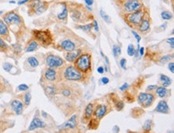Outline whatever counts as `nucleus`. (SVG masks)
<instances>
[{
  "label": "nucleus",
  "mask_w": 174,
  "mask_h": 133,
  "mask_svg": "<svg viewBox=\"0 0 174 133\" xmlns=\"http://www.w3.org/2000/svg\"><path fill=\"white\" fill-rule=\"evenodd\" d=\"M77 68L82 72H87L91 66V56L87 54L82 55L78 57L75 62Z\"/></svg>",
  "instance_id": "obj_1"
},
{
  "label": "nucleus",
  "mask_w": 174,
  "mask_h": 133,
  "mask_svg": "<svg viewBox=\"0 0 174 133\" xmlns=\"http://www.w3.org/2000/svg\"><path fill=\"white\" fill-rule=\"evenodd\" d=\"M64 77L67 80L76 81L80 80L82 79L81 72L73 66H69L67 67L64 72Z\"/></svg>",
  "instance_id": "obj_2"
},
{
  "label": "nucleus",
  "mask_w": 174,
  "mask_h": 133,
  "mask_svg": "<svg viewBox=\"0 0 174 133\" xmlns=\"http://www.w3.org/2000/svg\"><path fill=\"white\" fill-rule=\"evenodd\" d=\"M34 35L36 39L41 42L42 43L46 45H49L51 43L52 39L48 31H35Z\"/></svg>",
  "instance_id": "obj_3"
},
{
  "label": "nucleus",
  "mask_w": 174,
  "mask_h": 133,
  "mask_svg": "<svg viewBox=\"0 0 174 133\" xmlns=\"http://www.w3.org/2000/svg\"><path fill=\"white\" fill-rule=\"evenodd\" d=\"M154 100V96L151 93L142 92L138 95V102L141 106H143L144 108H149V106L152 105Z\"/></svg>",
  "instance_id": "obj_4"
},
{
  "label": "nucleus",
  "mask_w": 174,
  "mask_h": 133,
  "mask_svg": "<svg viewBox=\"0 0 174 133\" xmlns=\"http://www.w3.org/2000/svg\"><path fill=\"white\" fill-rule=\"evenodd\" d=\"M144 14V11L140 9L138 11L130 13L127 16V20L130 23H133L134 25H140L141 21L143 20Z\"/></svg>",
  "instance_id": "obj_5"
},
{
  "label": "nucleus",
  "mask_w": 174,
  "mask_h": 133,
  "mask_svg": "<svg viewBox=\"0 0 174 133\" xmlns=\"http://www.w3.org/2000/svg\"><path fill=\"white\" fill-rule=\"evenodd\" d=\"M46 62H47V66L49 67H51V68L59 67V66H61L64 64V59H63L57 56H54V55H50V56H47Z\"/></svg>",
  "instance_id": "obj_6"
},
{
  "label": "nucleus",
  "mask_w": 174,
  "mask_h": 133,
  "mask_svg": "<svg viewBox=\"0 0 174 133\" xmlns=\"http://www.w3.org/2000/svg\"><path fill=\"white\" fill-rule=\"evenodd\" d=\"M3 20L8 25H12V24H20L21 23V19L18 14L14 12V11H11L8 12L4 15Z\"/></svg>",
  "instance_id": "obj_7"
},
{
  "label": "nucleus",
  "mask_w": 174,
  "mask_h": 133,
  "mask_svg": "<svg viewBox=\"0 0 174 133\" xmlns=\"http://www.w3.org/2000/svg\"><path fill=\"white\" fill-rule=\"evenodd\" d=\"M141 3L139 0H128L124 3V10L127 12L132 13L134 11H136L141 8Z\"/></svg>",
  "instance_id": "obj_8"
},
{
  "label": "nucleus",
  "mask_w": 174,
  "mask_h": 133,
  "mask_svg": "<svg viewBox=\"0 0 174 133\" xmlns=\"http://www.w3.org/2000/svg\"><path fill=\"white\" fill-rule=\"evenodd\" d=\"M30 7L36 14H42L43 12H44L46 10L44 3L41 2L40 0H34L32 3H30Z\"/></svg>",
  "instance_id": "obj_9"
},
{
  "label": "nucleus",
  "mask_w": 174,
  "mask_h": 133,
  "mask_svg": "<svg viewBox=\"0 0 174 133\" xmlns=\"http://www.w3.org/2000/svg\"><path fill=\"white\" fill-rule=\"evenodd\" d=\"M45 126H46V124L43 120H41L39 118H34L30 124L28 131H33L35 129H37V128H45Z\"/></svg>",
  "instance_id": "obj_10"
},
{
  "label": "nucleus",
  "mask_w": 174,
  "mask_h": 133,
  "mask_svg": "<svg viewBox=\"0 0 174 133\" xmlns=\"http://www.w3.org/2000/svg\"><path fill=\"white\" fill-rule=\"evenodd\" d=\"M75 126H76V116L74 115L67 122L64 123V124L61 125L59 129L64 130V129H67V128H75Z\"/></svg>",
  "instance_id": "obj_11"
},
{
  "label": "nucleus",
  "mask_w": 174,
  "mask_h": 133,
  "mask_svg": "<svg viewBox=\"0 0 174 133\" xmlns=\"http://www.w3.org/2000/svg\"><path fill=\"white\" fill-rule=\"evenodd\" d=\"M155 111H157V112H160V113H169V108L165 100H160V102L158 103V104L157 106L156 109H155Z\"/></svg>",
  "instance_id": "obj_12"
},
{
  "label": "nucleus",
  "mask_w": 174,
  "mask_h": 133,
  "mask_svg": "<svg viewBox=\"0 0 174 133\" xmlns=\"http://www.w3.org/2000/svg\"><path fill=\"white\" fill-rule=\"evenodd\" d=\"M80 53H81V51L80 50H73L72 51H68L65 55V59L68 62H74L75 61L78 59V57L80 56Z\"/></svg>",
  "instance_id": "obj_13"
},
{
  "label": "nucleus",
  "mask_w": 174,
  "mask_h": 133,
  "mask_svg": "<svg viewBox=\"0 0 174 133\" xmlns=\"http://www.w3.org/2000/svg\"><path fill=\"white\" fill-rule=\"evenodd\" d=\"M11 108L14 110V111L17 115H21L22 113V110H23V105L22 103L20 102V100H13L11 103Z\"/></svg>",
  "instance_id": "obj_14"
},
{
  "label": "nucleus",
  "mask_w": 174,
  "mask_h": 133,
  "mask_svg": "<svg viewBox=\"0 0 174 133\" xmlns=\"http://www.w3.org/2000/svg\"><path fill=\"white\" fill-rule=\"evenodd\" d=\"M61 47L64 50L67 51H72L75 50V45L72 41L67 39V40H64L63 42H61Z\"/></svg>",
  "instance_id": "obj_15"
},
{
  "label": "nucleus",
  "mask_w": 174,
  "mask_h": 133,
  "mask_svg": "<svg viewBox=\"0 0 174 133\" xmlns=\"http://www.w3.org/2000/svg\"><path fill=\"white\" fill-rule=\"evenodd\" d=\"M107 112V107L105 105H100L98 106L95 111V116L96 117L97 119H101L105 114Z\"/></svg>",
  "instance_id": "obj_16"
},
{
  "label": "nucleus",
  "mask_w": 174,
  "mask_h": 133,
  "mask_svg": "<svg viewBox=\"0 0 174 133\" xmlns=\"http://www.w3.org/2000/svg\"><path fill=\"white\" fill-rule=\"evenodd\" d=\"M45 78L47 80L54 81L56 79V72L53 68H48L45 72Z\"/></svg>",
  "instance_id": "obj_17"
},
{
  "label": "nucleus",
  "mask_w": 174,
  "mask_h": 133,
  "mask_svg": "<svg viewBox=\"0 0 174 133\" xmlns=\"http://www.w3.org/2000/svg\"><path fill=\"white\" fill-rule=\"evenodd\" d=\"M149 28H150V22H149V20H143L140 23V26H139V31L144 33V32L149 31Z\"/></svg>",
  "instance_id": "obj_18"
},
{
  "label": "nucleus",
  "mask_w": 174,
  "mask_h": 133,
  "mask_svg": "<svg viewBox=\"0 0 174 133\" xmlns=\"http://www.w3.org/2000/svg\"><path fill=\"white\" fill-rule=\"evenodd\" d=\"M160 83L162 84L163 87H169L171 84V79L169 78L168 76H166L165 75H160Z\"/></svg>",
  "instance_id": "obj_19"
},
{
  "label": "nucleus",
  "mask_w": 174,
  "mask_h": 133,
  "mask_svg": "<svg viewBox=\"0 0 174 133\" xmlns=\"http://www.w3.org/2000/svg\"><path fill=\"white\" fill-rule=\"evenodd\" d=\"M157 94L160 98L165 97L168 94V90L166 89L165 87H157Z\"/></svg>",
  "instance_id": "obj_20"
},
{
  "label": "nucleus",
  "mask_w": 174,
  "mask_h": 133,
  "mask_svg": "<svg viewBox=\"0 0 174 133\" xmlns=\"http://www.w3.org/2000/svg\"><path fill=\"white\" fill-rule=\"evenodd\" d=\"M0 35L3 36L8 35V28L3 20H0Z\"/></svg>",
  "instance_id": "obj_21"
},
{
  "label": "nucleus",
  "mask_w": 174,
  "mask_h": 133,
  "mask_svg": "<svg viewBox=\"0 0 174 133\" xmlns=\"http://www.w3.org/2000/svg\"><path fill=\"white\" fill-rule=\"evenodd\" d=\"M93 112V104L92 103H88L85 108V117L87 119H89L91 116Z\"/></svg>",
  "instance_id": "obj_22"
},
{
  "label": "nucleus",
  "mask_w": 174,
  "mask_h": 133,
  "mask_svg": "<svg viewBox=\"0 0 174 133\" xmlns=\"http://www.w3.org/2000/svg\"><path fill=\"white\" fill-rule=\"evenodd\" d=\"M67 17V7L66 5H63V11H61V13L58 14V19L59 20H64Z\"/></svg>",
  "instance_id": "obj_23"
},
{
  "label": "nucleus",
  "mask_w": 174,
  "mask_h": 133,
  "mask_svg": "<svg viewBox=\"0 0 174 133\" xmlns=\"http://www.w3.org/2000/svg\"><path fill=\"white\" fill-rule=\"evenodd\" d=\"M37 47H38V43H36V41H31L28 44V47H27V49H26V51L27 52H31V51H36L37 49Z\"/></svg>",
  "instance_id": "obj_24"
},
{
  "label": "nucleus",
  "mask_w": 174,
  "mask_h": 133,
  "mask_svg": "<svg viewBox=\"0 0 174 133\" xmlns=\"http://www.w3.org/2000/svg\"><path fill=\"white\" fill-rule=\"evenodd\" d=\"M28 63L31 67H37L39 66V60L36 57H29L28 59Z\"/></svg>",
  "instance_id": "obj_25"
},
{
  "label": "nucleus",
  "mask_w": 174,
  "mask_h": 133,
  "mask_svg": "<svg viewBox=\"0 0 174 133\" xmlns=\"http://www.w3.org/2000/svg\"><path fill=\"white\" fill-rule=\"evenodd\" d=\"M99 14H100V16L102 17V19L104 20V22H106L107 23H111V22H112L111 18L109 17V15H108V14H106V12H104L103 10H100V11H99Z\"/></svg>",
  "instance_id": "obj_26"
},
{
  "label": "nucleus",
  "mask_w": 174,
  "mask_h": 133,
  "mask_svg": "<svg viewBox=\"0 0 174 133\" xmlns=\"http://www.w3.org/2000/svg\"><path fill=\"white\" fill-rule=\"evenodd\" d=\"M161 17H162L163 20H169L173 18V14H172L171 12H169V11H164L161 12Z\"/></svg>",
  "instance_id": "obj_27"
},
{
  "label": "nucleus",
  "mask_w": 174,
  "mask_h": 133,
  "mask_svg": "<svg viewBox=\"0 0 174 133\" xmlns=\"http://www.w3.org/2000/svg\"><path fill=\"white\" fill-rule=\"evenodd\" d=\"M112 53H113L114 57L116 58L117 56H120L121 54V49H120V47L119 46H117V45H113V47H112Z\"/></svg>",
  "instance_id": "obj_28"
},
{
  "label": "nucleus",
  "mask_w": 174,
  "mask_h": 133,
  "mask_svg": "<svg viewBox=\"0 0 174 133\" xmlns=\"http://www.w3.org/2000/svg\"><path fill=\"white\" fill-rule=\"evenodd\" d=\"M152 122L151 119H148V120H146V121L144 122V127H143L144 130L146 131V132H149V131L152 129Z\"/></svg>",
  "instance_id": "obj_29"
},
{
  "label": "nucleus",
  "mask_w": 174,
  "mask_h": 133,
  "mask_svg": "<svg viewBox=\"0 0 174 133\" xmlns=\"http://www.w3.org/2000/svg\"><path fill=\"white\" fill-rule=\"evenodd\" d=\"M135 47L133 46V44H129L128 45V55L129 56H135Z\"/></svg>",
  "instance_id": "obj_30"
},
{
  "label": "nucleus",
  "mask_w": 174,
  "mask_h": 133,
  "mask_svg": "<svg viewBox=\"0 0 174 133\" xmlns=\"http://www.w3.org/2000/svg\"><path fill=\"white\" fill-rule=\"evenodd\" d=\"M93 27V25L91 24V23H89V24H86V25H82V26H79L77 27L78 29H81V30H83V31H91V28Z\"/></svg>",
  "instance_id": "obj_31"
},
{
  "label": "nucleus",
  "mask_w": 174,
  "mask_h": 133,
  "mask_svg": "<svg viewBox=\"0 0 174 133\" xmlns=\"http://www.w3.org/2000/svg\"><path fill=\"white\" fill-rule=\"evenodd\" d=\"M30 100H31V95H30V92H28V93H26L25 94L24 96V102L25 104L27 106H28L30 104Z\"/></svg>",
  "instance_id": "obj_32"
},
{
  "label": "nucleus",
  "mask_w": 174,
  "mask_h": 133,
  "mask_svg": "<svg viewBox=\"0 0 174 133\" xmlns=\"http://www.w3.org/2000/svg\"><path fill=\"white\" fill-rule=\"evenodd\" d=\"M173 58V55H167V56H165L160 59V62L161 63H166V62L170 61Z\"/></svg>",
  "instance_id": "obj_33"
},
{
  "label": "nucleus",
  "mask_w": 174,
  "mask_h": 133,
  "mask_svg": "<svg viewBox=\"0 0 174 133\" xmlns=\"http://www.w3.org/2000/svg\"><path fill=\"white\" fill-rule=\"evenodd\" d=\"M12 64H11L10 63H5V64H3V69L5 70L6 72H10L11 69H12Z\"/></svg>",
  "instance_id": "obj_34"
},
{
  "label": "nucleus",
  "mask_w": 174,
  "mask_h": 133,
  "mask_svg": "<svg viewBox=\"0 0 174 133\" xmlns=\"http://www.w3.org/2000/svg\"><path fill=\"white\" fill-rule=\"evenodd\" d=\"M28 88H29V87L27 85V84H20V85H19L18 86V89L20 90V91H21V92H23V91H27V90H28Z\"/></svg>",
  "instance_id": "obj_35"
},
{
  "label": "nucleus",
  "mask_w": 174,
  "mask_h": 133,
  "mask_svg": "<svg viewBox=\"0 0 174 133\" xmlns=\"http://www.w3.org/2000/svg\"><path fill=\"white\" fill-rule=\"evenodd\" d=\"M12 47L14 48V51H16L17 53L21 51V46L20 44H13L12 45Z\"/></svg>",
  "instance_id": "obj_36"
},
{
  "label": "nucleus",
  "mask_w": 174,
  "mask_h": 133,
  "mask_svg": "<svg viewBox=\"0 0 174 133\" xmlns=\"http://www.w3.org/2000/svg\"><path fill=\"white\" fill-rule=\"evenodd\" d=\"M167 42H168V43L170 45V47H171L172 49H173V47H174V38L173 37H172V38H169V39H167Z\"/></svg>",
  "instance_id": "obj_37"
},
{
  "label": "nucleus",
  "mask_w": 174,
  "mask_h": 133,
  "mask_svg": "<svg viewBox=\"0 0 174 133\" xmlns=\"http://www.w3.org/2000/svg\"><path fill=\"white\" fill-rule=\"evenodd\" d=\"M7 45L6 44V43L3 41V39L0 38V48H3V49H7Z\"/></svg>",
  "instance_id": "obj_38"
},
{
  "label": "nucleus",
  "mask_w": 174,
  "mask_h": 133,
  "mask_svg": "<svg viewBox=\"0 0 174 133\" xmlns=\"http://www.w3.org/2000/svg\"><path fill=\"white\" fill-rule=\"evenodd\" d=\"M120 64L123 69H125L126 68V59H120Z\"/></svg>",
  "instance_id": "obj_39"
},
{
  "label": "nucleus",
  "mask_w": 174,
  "mask_h": 133,
  "mask_svg": "<svg viewBox=\"0 0 174 133\" xmlns=\"http://www.w3.org/2000/svg\"><path fill=\"white\" fill-rule=\"evenodd\" d=\"M132 33H133V35H134V37H135L136 39V40H137V43H139L141 42V36L139 35L138 34L136 33V31H132Z\"/></svg>",
  "instance_id": "obj_40"
},
{
  "label": "nucleus",
  "mask_w": 174,
  "mask_h": 133,
  "mask_svg": "<svg viewBox=\"0 0 174 133\" xmlns=\"http://www.w3.org/2000/svg\"><path fill=\"white\" fill-rule=\"evenodd\" d=\"M116 108H117V109L118 110H121V109H123V108H124V103H123V102H121V101H118L117 102V103H116Z\"/></svg>",
  "instance_id": "obj_41"
},
{
  "label": "nucleus",
  "mask_w": 174,
  "mask_h": 133,
  "mask_svg": "<svg viewBox=\"0 0 174 133\" xmlns=\"http://www.w3.org/2000/svg\"><path fill=\"white\" fill-rule=\"evenodd\" d=\"M169 70L172 73H174V63L171 62L169 64Z\"/></svg>",
  "instance_id": "obj_42"
},
{
  "label": "nucleus",
  "mask_w": 174,
  "mask_h": 133,
  "mask_svg": "<svg viewBox=\"0 0 174 133\" xmlns=\"http://www.w3.org/2000/svg\"><path fill=\"white\" fill-rule=\"evenodd\" d=\"M62 94L65 95V96H69L70 95H71V92H70L69 90H67V89H65V90H64L62 92Z\"/></svg>",
  "instance_id": "obj_43"
},
{
  "label": "nucleus",
  "mask_w": 174,
  "mask_h": 133,
  "mask_svg": "<svg viewBox=\"0 0 174 133\" xmlns=\"http://www.w3.org/2000/svg\"><path fill=\"white\" fill-rule=\"evenodd\" d=\"M128 87V84L127 83H125L120 87V91H124V90H126Z\"/></svg>",
  "instance_id": "obj_44"
},
{
  "label": "nucleus",
  "mask_w": 174,
  "mask_h": 133,
  "mask_svg": "<svg viewBox=\"0 0 174 133\" xmlns=\"http://www.w3.org/2000/svg\"><path fill=\"white\" fill-rule=\"evenodd\" d=\"M93 27H94V29L96 31H99V27H98V23H97L96 20H94V22H93Z\"/></svg>",
  "instance_id": "obj_45"
},
{
  "label": "nucleus",
  "mask_w": 174,
  "mask_h": 133,
  "mask_svg": "<svg viewBox=\"0 0 174 133\" xmlns=\"http://www.w3.org/2000/svg\"><path fill=\"white\" fill-rule=\"evenodd\" d=\"M101 81H102V83H104V84H108V83H109V79L107 77H103L102 79H101Z\"/></svg>",
  "instance_id": "obj_46"
},
{
  "label": "nucleus",
  "mask_w": 174,
  "mask_h": 133,
  "mask_svg": "<svg viewBox=\"0 0 174 133\" xmlns=\"http://www.w3.org/2000/svg\"><path fill=\"white\" fill-rule=\"evenodd\" d=\"M157 86H156V85H149L147 87V90L148 91H152V90H154V89H157Z\"/></svg>",
  "instance_id": "obj_47"
},
{
  "label": "nucleus",
  "mask_w": 174,
  "mask_h": 133,
  "mask_svg": "<svg viewBox=\"0 0 174 133\" xmlns=\"http://www.w3.org/2000/svg\"><path fill=\"white\" fill-rule=\"evenodd\" d=\"M84 2L87 4V6H91L93 5V3H94V1L93 0H84Z\"/></svg>",
  "instance_id": "obj_48"
},
{
  "label": "nucleus",
  "mask_w": 174,
  "mask_h": 133,
  "mask_svg": "<svg viewBox=\"0 0 174 133\" xmlns=\"http://www.w3.org/2000/svg\"><path fill=\"white\" fill-rule=\"evenodd\" d=\"M112 132H120V128L118 127V126H114V128H112Z\"/></svg>",
  "instance_id": "obj_49"
},
{
  "label": "nucleus",
  "mask_w": 174,
  "mask_h": 133,
  "mask_svg": "<svg viewBox=\"0 0 174 133\" xmlns=\"http://www.w3.org/2000/svg\"><path fill=\"white\" fill-rule=\"evenodd\" d=\"M97 72H99V73H100V74H103L104 72V69L103 66H99V67H98V69H97Z\"/></svg>",
  "instance_id": "obj_50"
},
{
  "label": "nucleus",
  "mask_w": 174,
  "mask_h": 133,
  "mask_svg": "<svg viewBox=\"0 0 174 133\" xmlns=\"http://www.w3.org/2000/svg\"><path fill=\"white\" fill-rule=\"evenodd\" d=\"M139 52H140V55L141 56L144 55V47H140V49H139Z\"/></svg>",
  "instance_id": "obj_51"
},
{
  "label": "nucleus",
  "mask_w": 174,
  "mask_h": 133,
  "mask_svg": "<svg viewBox=\"0 0 174 133\" xmlns=\"http://www.w3.org/2000/svg\"><path fill=\"white\" fill-rule=\"evenodd\" d=\"M29 1V0H22V1H20L19 3H18V4L19 5H22V4H24V3H27Z\"/></svg>",
  "instance_id": "obj_52"
},
{
  "label": "nucleus",
  "mask_w": 174,
  "mask_h": 133,
  "mask_svg": "<svg viewBox=\"0 0 174 133\" xmlns=\"http://www.w3.org/2000/svg\"><path fill=\"white\" fill-rule=\"evenodd\" d=\"M104 58H105V60H106V63L108 64H109V59H108V58L107 57V56H104Z\"/></svg>",
  "instance_id": "obj_53"
},
{
  "label": "nucleus",
  "mask_w": 174,
  "mask_h": 133,
  "mask_svg": "<svg viewBox=\"0 0 174 133\" xmlns=\"http://www.w3.org/2000/svg\"><path fill=\"white\" fill-rule=\"evenodd\" d=\"M9 3H15V2H14V1H10Z\"/></svg>",
  "instance_id": "obj_54"
},
{
  "label": "nucleus",
  "mask_w": 174,
  "mask_h": 133,
  "mask_svg": "<svg viewBox=\"0 0 174 133\" xmlns=\"http://www.w3.org/2000/svg\"><path fill=\"white\" fill-rule=\"evenodd\" d=\"M3 13V11H0V14H2Z\"/></svg>",
  "instance_id": "obj_55"
},
{
  "label": "nucleus",
  "mask_w": 174,
  "mask_h": 133,
  "mask_svg": "<svg viewBox=\"0 0 174 133\" xmlns=\"http://www.w3.org/2000/svg\"><path fill=\"white\" fill-rule=\"evenodd\" d=\"M164 1H165V2H168V0H164Z\"/></svg>",
  "instance_id": "obj_56"
}]
</instances>
